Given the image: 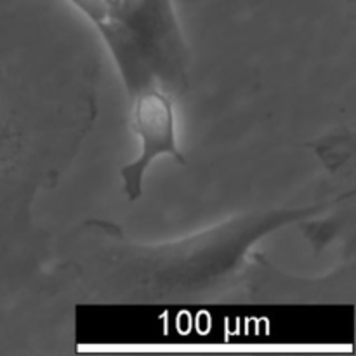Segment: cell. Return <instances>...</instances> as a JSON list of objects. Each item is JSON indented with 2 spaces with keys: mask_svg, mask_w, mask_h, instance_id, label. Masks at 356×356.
Listing matches in <instances>:
<instances>
[{
  "mask_svg": "<svg viewBox=\"0 0 356 356\" xmlns=\"http://www.w3.org/2000/svg\"><path fill=\"white\" fill-rule=\"evenodd\" d=\"M350 195L243 212L160 243L138 242L113 222L90 219L73 236L70 264L94 294L111 301H212L235 287L261 242L332 211Z\"/></svg>",
  "mask_w": 356,
  "mask_h": 356,
  "instance_id": "obj_1",
  "label": "cell"
},
{
  "mask_svg": "<svg viewBox=\"0 0 356 356\" xmlns=\"http://www.w3.org/2000/svg\"><path fill=\"white\" fill-rule=\"evenodd\" d=\"M131 125L139 141V153L120 169L122 191L131 204L145 191V181L153 163L162 156L184 163L177 132L176 97L167 90L152 87L129 97Z\"/></svg>",
  "mask_w": 356,
  "mask_h": 356,
  "instance_id": "obj_2",
  "label": "cell"
},
{
  "mask_svg": "<svg viewBox=\"0 0 356 356\" xmlns=\"http://www.w3.org/2000/svg\"><path fill=\"white\" fill-rule=\"evenodd\" d=\"M2 153H3V132L0 129V159H2Z\"/></svg>",
  "mask_w": 356,
  "mask_h": 356,
  "instance_id": "obj_3",
  "label": "cell"
}]
</instances>
